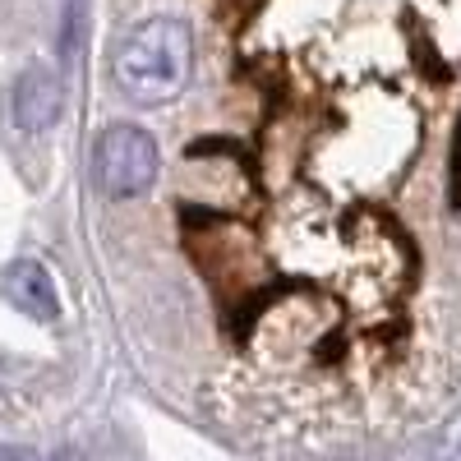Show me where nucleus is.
<instances>
[{
    "instance_id": "obj_1",
    "label": "nucleus",
    "mask_w": 461,
    "mask_h": 461,
    "mask_svg": "<svg viewBox=\"0 0 461 461\" xmlns=\"http://www.w3.org/2000/svg\"><path fill=\"white\" fill-rule=\"evenodd\" d=\"M189 69H194L189 23L171 14H152L125 37L121 56H115V84L139 106H167L189 88Z\"/></svg>"
},
{
    "instance_id": "obj_2",
    "label": "nucleus",
    "mask_w": 461,
    "mask_h": 461,
    "mask_svg": "<svg viewBox=\"0 0 461 461\" xmlns=\"http://www.w3.org/2000/svg\"><path fill=\"white\" fill-rule=\"evenodd\" d=\"M93 171H97V185L106 189L111 199H139L143 189L158 185L162 148H158V139H152L148 130H139V125H111L97 139Z\"/></svg>"
},
{
    "instance_id": "obj_3",
    "label": "nucleus",
    "mask_w": 461,
    "mask_h": 461,
    "mask_svg": "<svg viewBox=\"0 0 461 461\" xmlns=\"http://www.w3.org/2000/svg\"><path fill=\"white\" fill-rule=\"evenodd\" d=\"M0 295H5L19 314H28L37 323L60 319V286L51 277V267L37 263V258H14L5 273H0Z\"/></svg>"
},
{
    "instance_id": "obj_4",
    "label": "nucleus",
    "mask_w": 461,
    "mask_h": 461,
    "mask_svg": "<svg viewBox=\"0 0 461 461\" xmlns=\"http://www.w3.org/2000/svg\"><path fill=\"white\" fill-rule=\"evenodd\" d=\"M60 111H65V84L56 79L51 69L42 65H32L23 69L19 79H14V93H10V115H14V125L28 130V134H42L60 121Z\"/></svg>"
},
{
    "instance_id": "obj_5",
    "label": "nucleus",
    "mask_w": 461,
    "mask_h": 461,
    "mask_svg": "<svg viewBox=\"0 0 461 461\" xmlns=\"http://www.w3.org/2000/svg\"><path fill=\"white\" fill-rule=\"evenodd\" d=\"M0 461H42V456H28V452H5Z\"/></svg>"
}]
</instances>
